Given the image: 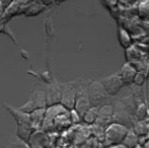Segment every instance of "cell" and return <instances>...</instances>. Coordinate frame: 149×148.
Here are the masks:
<instances>
[{
    "instance_id": "cell-21",
    "label": "cell",
    "mask_w": 149,
    "mask_h": 148,
    "mask_svg": "<svg viewBox=\"0 0 149 148\" xmlns=\"http://www.w3.org/2000/svg\"><path fill=\"white\" fill-rule=\"evenodd\" d=\"M102 142L100 140H98L97 138H95L94 136H91L86 142L83 145H81L80 148H102Z\"/></svg>"
},
{
    "instance_id": "cell-7",
    "label": "cell",
    "mask_w": 149,
    "mask_h": 148,
    "mask_svg": "<svg viewBox=\"0 0 149 148\" xmlns=\"http://www.w3.org/2000/svg\"><path fill=\"white\" fill-rule=\"evenodd\" d=\"M51 137L52 133H47L42 129L36 130L31 135L29 144L31 148H51L53 143Z\"/></svg>"
},
{
    "instance_id": "cell-4",
    "label": "cell",
    "mask_w": 149,
    "mask_h": 148,
    "mask_svg": "<svg viewBox=\"0 0 149 148\" xmlns=\"http://www.w3.org/2000/svg\"><path fill=\"white\" fill-rule=\"evenodd\" d=\"M62 95H61V105L66 108L68 111L73 110L76 101V83L75 81L61 83Z\"/></svg>"
},
{
    "instance_id": "cell-23",
    "label": "cell",
    "mask_w": 149,
    "mask_h": 148,
    "mask_svg": "<svg viewBox=\"0 0 149 148\" xmlns=\"http://www.w3.org/2000/svg\"><path fill=\"white\" fill-rule=\"evenodd\" d=\"M5 148H31V146L28 142H24V141L20 140L19 138L16 137L15 140L10 142Z\"/></svg>"
},
{
    "instance_id": "cell-22",
    "label": "cell",
    "mask_w": 149,
    "mask_h": 148,
    "mask_svg": "<svg viewBox=\"0 0 149 148\" xmlns=\"http://www.w3.org/2000/svg\"><path fill=\"white\" fill-rule=\"evenodd\" d=\"M69 116H70V120L73 126H77V125L82 124V116L75 109L69 111Z\"/></svg>"
},
{
    "instance_id": "cell-14",
    "label": "cell",
    "mask_w": 149,
    "mask_h": 148,
    "mask_svg": "<svg viewBox=\"0 0 149 148\" xmlns=\"http://www.w3.org/2000/svg\"><path fill=\"white\" fill-rule=\"evenodd\" d=\"M47 109V108H46ZM46 109H39L31 112L30 114L31 125H33L35 130H41L43 128L44 121H45Z\"/></svg>"
},
{
    "instance_id": "cell-1",
    "label": "cell",
    "mask_w": 149,
    "mask_h": 148,
    "mask_svg": "<svg viewBox=\"0 0 149 148\" xmlns=\"http://www.w3.org/2000/svg\"><path fill=\"white\" fill-rule=\"evenodd\" d=\"M129 130L130 129L128 127L124 126L120 123L114 122L113 124H111L106 129V132H104V140H102L104 146L107 148L122 144L124 138H125Z\"/></svg>"
},
{
    "instance_id": "cell-27",
    "label": "cell",
    "mask_w": 149,
    "mask_h": 148,
    "mask_svg": "<svg viewBox=\"0 0 149 148\" xmlns=\"http://www.w3.org/2000/svg\"><path fill=\"white\" fill-rule=\"evenodd\" d=\"M38 1L40 2V3H42L44 6H50L51 4H53V3H55V0H38Z\"/></svg>"
},
{
    "instance_id": "cell-24",
    "label": "cell",
    "mask_w": 149,
    "mask_h": 148,
    "mask_svg": "<svg viewBox=\"0 0 149 148\" xmlns=\"http://www.w3.org/2000/svg\"><path fill=\"white\" fill-rule=\"evenodd\" d=\"M146 73L143 71H138L137 74H136L135 78H134V84H136L137 86H141L145 83L146 81Z\"/></svg>"
},
{
    "instance_id": "cell-17",
    "label": "cell",
    "mask_w": 149,
    "mask_h": 148,
    "mask_svg": "<svg viewBox=\"0 0 149 148\" xmlns=\"http://www.w3.org/2000/svg\"><path fill=\"white\" fill-rule=\"evenodd\" d=\"M118 38H119V42L120 45L122 46L125 49H128L129 47L132 46V38L131 35L128 33V31L125 28H122L120 26L118 30Z\"/></svg>"
},
{
    "instance_id": "cell-28",
    "label": "cell",
    "mask_w": 149,
    "mask_h": 148,
    "mask_svg": "<svg viewBox=\"0 0 149 148\" xmlns=\"http://www.w3.org/2000/svg\"><path fill=\"white\" fill-rule=\"evenodd\" d=\"M140 148H149V139H147V140L140 146Z\"/></svg>"
},
{
    "instance_id": "cell-8",
    "label": "cell",
    "mask_w": 149,
    "mask_h": 148,
    "mask_svg": "<svg viewBox=\"0 0 149 148\" xmlns=\"http://www.w3.org/2000/svg\"><path fill=\"white\" fill-rule=\"evenodd\" d=\"M3 106L5 107V109L7 110V112L13 117V119L16 122V126H22V127H30L33 128V125H31V117L29 113H26L19 109V108H14L11 107L9 105H6L3 104Z\"/></svg>"
},
{
    "instance_id": "cell-5",
    "label": "cell",
    "mask_w": 149,
    "mask_h": 148,
    "mask_svg": "<svg viewBox=\"0 0 149 148\" xmlns=\"http://www.w3.org/2000/svg\"><path fill=\"white\" fill-rule=\"evenodd\" d=\"M88 95L91 106L102 107L104 101L109 97L108 92L104 89L102 81H90L88 86Z\"/></svg>"
},
{
    "instance_id": "cell-11",
    "label": "cell",
    "mask_w": 149,
    "mask_h": 148,
    "mask_svg": "<svg viewBox=\"0 0 149 148\" xmlns=\"http://www.w3.org/2000/svg\"><path fill=\"white\" fill-rule=\"evenodd\" d=\"M92 136L91 133V128L88 125H77L75 128V133H74V138H73V143L72 145L80 147L81 145H83L87 140Z\"/></svg>"
},
{
    "instance_id": "cell-25",
    "label": "cell",
    "mask_w": 149,
    "mask_h": 148,
    "mask_svg": "<svg viewBox=\"0 0 149 148\" xmlns=\"http://www.w3.org/2000/svg\"><path fill=\"white\" fill-rule=\"evenodd\" d=\"M136 1H137V0H118V2L123 4V5L127 6V7H130L131 5H133Z\"/></svg>"
},
{
    "instance_id": "cell-32",
    "label": "cell",
    "mask_w": 149,
    "mask_h": 148,
    "mask_svg": "<svg viewBox=\"0 0 149 148\" xmlns=\"http://www.w3.org/2000/svg\"><path fill=\"white\" fill-rule=\"evenodd\" d=\"M137 148H140V146H139V147H137Z\"/></svg>"
},
{
    "instance_id": "cell-6",
    "label": "cell",
    "mask_w": 149,
    "mask_h": 148,
    "mask_svg": "<svg viewBox=\"0 0 149 148\" xmlns=\"http://www.w3.org/2000/svg\"><path fill=\"white\" fill-rule=\"evenodd\" d=\"M46 94V101H47V107L59 105L61 104V95H62V89H61V83L58 82L56 79H52L47 83H44Z\"/></svg>"
},
{
    "instance_id": "cell-9",
    "label": "cell",
    "mask_w": 149,
    "mask_h": 148,
    "mask_svg": "<svg viewBox=\"0 0 149 148\" xmlns=\"http://www.w3.org/2000/svg\"><path fill=\"white\" fill-rule=\"evenodd\" d=\"M114 115H115V109L112 105L104 104L102 107H100V112H98V117L96 120L95 124L108 128L111 124L114 123Z\"/></svg>"
},
{
    "instance_id": "cell-26",
    "label": "cell",
    "mask_w": 149,
    "mask_h": 148,
    "mask_svg": "<svg viewBox=\"0 0 149 148\" xmlns=\"http://www.w3.org/2000/svg\"><path fill=\"white\" fill-rule=\"evenodd\" d=\"M5 9H6V6L4 5L3 2L0 0V20H2L4 16V13H5Z\"/></svg>"
},
{
    "instance_id": "cell-31",
    "label": "cell",
    "mask_w": 149,
    "mask_h": 148,
    "mask_svg": "<svg viewBox=\"0 0 149 148\" xmlns=\"http://www.w3.org/2000/svg\"><path fill=\"white\" fill-rule=\"evenodd\" d=\"M69 148H80V147H78V146H75V145H71V147H69Z\"/></svg>"
},
{
    "instance_id": "cell-10",
    "label": "cell",
    "mask_w": 149,
    "mask_h": 148,
    "mask_svg": "<svg viewBox=\"0 0 149 148\" xmlns=\"http://www.w3.org/2000/svg\"><path fill=\"white\" fill-rule=\"evenodd\" d=\"M102 83L109 95L117 94L122 89V87L125 85L118 73L113 74V75H111V76H108V77H106V78H104L102 80Z\"/></svg>"
},
{
    "instance_id": "cell-19",
    "label": "cell",
    "mask_w": 149,
    "mask_h": 148,
    "mask_svg": "<svg viewBox=\"0 0 149 148\" xmlns=\"http://www.w3.org/2000/svg\"><path fill=\"white\" fill-rule=\"evenodd\" d=\"M0 34L4 35V36H6L7 38H9L15 45H18V41H17V39H16V37L14 36V34L7 26V24L2 22V20H0Z\"/></svg>"
},
{
    "instance_id": "cell-2",
    "label": "cell",
    "mask_w": 149,
    "mask_h": 148,
    "mask_svg": "<svg viewBox=\"0 0 149 148\" xmlns=\"http://www.w3.org/2000/svg\"><path fill=\"white\" fill-rule=\"evenodd\" d=\"M75 83H76V101H75L74 109L81 116H83V114L91 107L88 95L89 82L85 83L84 80L78 79V80H75Z\"/></svg>"
},
{
    "instance_id": "cell-13",
    "label": "cell",
    "mask_w": 149,
    "mask_h": 148,
    "mask_svg": "<svg viewBox=\"0 0 149 148\" xmlns=\"http://www.w3.org/2000/svg\"><path fill=\"white\" fill-rule=\"evenodd\" d=\"M132 130L140 137V146L145 142V140L149 136V119L138 120L132 127Z\"/></svg>"
},
{
    "instance_id": "cell-15",
    "label": "cell",
    "mask_w": 149,
    "mask_h": 148,
    "mask_svg": "<svg viewBox=\"0 0 149 148\" xmlns=\"http://www.w3.org/2000/svg\"><path fill=\"white\" fill-rule=\"evenodd\" d=\"M98 112H100V107L91 106V107L83 114L82 124L88 125V126H91V125L95 124L96 120H97V117H98Z\"/></svg>"
},
{
    "instance_id": "cell-30",
    "label": "cell",
    "mask_w": 149,
    "mask_h": 148,
    "mask_svg": "<svg viewBox=\"0 0 149 148\" xmlns=\"http://www.w3.org/2000/svg\"><path fill=\"white\" fill-rule=\"evenodd\" d=\"M64 1H66V0H55V3L59 4V3H62V2H64Z\"/></svg>"
},
{
    "instance_id": "cell-18",
    "label": "cell",
    "mask_w": 149,
    "mask_h": 148,
    "mask_svg": "<svg viewBox=\"0 0 149 148\" xmlns=\"http://www.w3.org/2000/svg\"><path fill=\"white\" fill-rule=\"evenodd\" d=\"M138 15L142 20H149V0H142L138 6Z\"/></svg>"
},
{
    "instance_id": "cell-29",
    "label": "cell",
    "mask_w": 149,
    "mask_h": 148,
    "mask_svg": "<svg viewBox=\"0 0 149 148\" xmlns=\"http://www.w3.org/2000/svg\"><path fill=\"white\" fill-rule=\"evenodd\" d=\"M107 148H126L124 145L120 144V145H115V146H111V147H107Z\"/></svg>"
},
{
    "instance_id": "cell-12",
    "label": "cell",
    "mask_w": 149,
    "mask_h": 148,
    "mask_svg": "<svg viewBox=\"0 0 149 148\" xmlns=\"http://www.w3.org/2000/svg\"><path fill=\"white\" fill-rule=\"evenodd\" d=\"M138 70L132 63L128 62V63L124 64L121 67L119 71V76L121 77L122 81L125 85L132 84L134 82V78H135L136 74H137Z\"/></svg>"
},
{
    "instance_id": "cell-16",
    "label": "cell",
    "mask_w": 149,
    "mask_h": 148,
    "mask_svg": "<svg viewBox=\"0 0 149 148\" xmlns=\"http://www.w3.org/2000/svg\"><path fill=\"white\" fill-rule=\"evenodd\" d=\"M122 145H124L126 148H137L140 146V137L134 132L132 129L128 131L127 135L124 138Z\"/></svg>"
},
{
    "instance_id": "cell-20",
    "label": "cell",
    "mask_w": 149,
    "mask_h": 148,
    "mask_svg": "<svg viewBox=\"0 0 149 148\" xmlns=\"http://www.w3.org/2000/svg\"><path fill=\"white\" fill-rule=\"evenodd\" d=\"M135 118L136 121L144 120V119L148 118V109L145 104H140L139 106H137L135 112Z\"/></svg>"
},
{
    "instance_id": "cell-3",
    "label": "cell",
    "mask_w": 149,
    "mask_h": 148,
    "mask_svg": "<svg viewBox=\"0 0 149 148\" xmlns=\"http://www.w3.org/2000/svg\"><path fill=\"white\" fill-rule=\"evenodd\" d=\"M22 111L31 114V112L39 109H46L47 108V101L44 89H37L31 92L30 99L24 105L18 107Z\"/></svg>"
}]
</instances>
